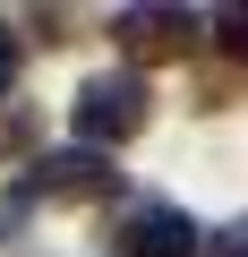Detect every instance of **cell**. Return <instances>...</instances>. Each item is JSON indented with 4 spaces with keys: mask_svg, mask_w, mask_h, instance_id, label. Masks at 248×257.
<instances>
[{
    "mask_svg": "<svg viewBox=\"0 0 248 257\" xmlns=\"http://www.w3.org/2000/svg\"><path fill=\"white\" fill-rule=\"evenodd\" d=\"M146 120H154V94H146V77H137V69H103V77H86V86H77V103H69V128H77L94 155L129 146Z\"/></svg>",
    "mask_w": 248,
    "mask_h": 257,
    "instance_id": "1",
    "label": "cell"
},
{
    "mask_svg": "<svg viewBox=\"0 0 248 257\" xmlns=\"http://www.w3.org/2000/svg\"><path fill=\"white\" fill-rule=\"evenodd\" d=\"M103 206V197H120V163L111 155H94V146H69V155H43L26 180H18V206Z\"/></svg>",
    "mask_w": 248,
    "mask_h": 257,
    "instance_id": "2",
    "label": "cell"
},
{
    "mask_svg": "<svg viewBox=\"0 0 248 257\" xmlns=\"http://www.w3.org/2000/svg\"><path fill=\"white\" fill-rule=\"evenodd\" d=\"M103 248H111V257H197V223H188L180 206L146 197V206H120V214H111Z\"/></svg>",
    "mask_w": 248,
    "mask_h": 257,
    "instance_id": "3",
    "label": "cell"
},
{
    "mask_svg": "<svg viewBox=\"0 0 248 257\" xmlns=\"http://www.w3.org/2000/svg\"><path fill=\"white\" fill-rule=\"evenodd\" d=\"M111 35H120L129 60H188L197 52V18L188 9H120Z\"/></svg>",
    "mask_w": 248,
    "mask_h": 257,
    "instance_id": "4",
    "label": "cell"
},
{
    "mask_svg": "<svg viewBox=\"0 0 248 257\" xmlns=\"http://www.w3.org/2000/svg\"><path fill=\"white\" fill-rule=\"evenodd\" d=\"M214 52H222V69L248 77V9H222V18H214Z\"/></svg>",
    "mask_w": 248,
    "mask_h": 257,
    "instance_id": "5",
    "label": "cell"
},
{
    "mask_svg": "<svg viewBox=\"0 0 248 257\" xmlns=\"http://www.w3.org/2000/svg\"><path fill=\"white\" fill-rule=\"evenodd\" d=\"M214 257H248V214H239V223H222V231H214Z\"/></svg>",
    "mask_w": 248,
    "mask_h": 257,
    "instance_id": "6",
    "label": "cell"
},
{
    "mask_svg": "<svg viewBox=\"0 0 248 257\" xmlns=\"http://www.w3.org/2000/svg\"><path fill=\"white\" fill-rule=\"evenodd\" d=\"M18 60H26V52H18V35H0V103H9V86H18Z\"/></svg>",
    "mask_w": 248,
    "mask_h": 257,
    "instance_id": "7",
    "label": "cell"
}]
</instances>
